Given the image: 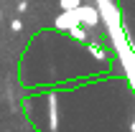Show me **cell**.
<instances>
[{
	"label": "cell",
	"mask_w": 135,
	"mask_h": 132,
	"mask_svg": "<svg viewBox=\"0 0 135 132\" xmlns=\"http://www.w3.org/2000/svg\"><path fill=\"white\" fill-rule=\"evenodd\" d=\"M74 23H79V18H76V13H61L59 18H56V28L71 31V28H76Z\"/></svg>",
	"instance_id": "obj_1"
},
{
	"label": "cell",
	"mask_w": 135,
	"mask_h": 132,
	"mask_svg": "<svg viewBox=\"0 0 135 132\" xmlns=\"http://www.w3.org/2000/svg\"><path fill=\"white\" fill-rule=\"evenodd\" d=\"M76 18L84 23V26H94L97 23V15H94V10H89V8H84V10H74Z\"/></svg>",
	"instance_id": "obj_2"
},
{
	"label": "cell",
	"mask_w": 135,
	"mask_h": 132,
	"mask_svg": "<svg viewBox=\"0 0 135 132\" xmlns=\"http://www.w3.org/2000/svg\"><path fill=\"white\" fill-rule=\"evenodd\" d=\"M61 8H64V13H74L79 10V0H61Z\"/></svg>",
	"instance_id": "obj_3"
},
{
	"label": "cell",
	"mask_w": 135,
	"mask_h": 132,
	"mask_svg": "<svg viewBox=\"0 0 135 132\" xmlns=\"http://www.w3.org/2000/svg\"><path fill=\"white\" fill-rule=\"evenodd\" d=\"M10 31H13V33L23 31V21H21V18H13V21H10Z\"/></svg>",
	"instance_id": "obj_4"
},
{
	"label": "cell",
	"mask_w": 135,
	"mask_h": 132,
	"mask_svg": "<svg viewBox=\"0 0 135 132\" xmlns=\"http://www.w3.org/2000/svg\"><path fill=\"white\" fill-rule=\"evenodd\" d=\"M69 36L76 38V41H84V31L82 28H71V31H69Z\"/></svg>",
	"instance_id": "obj_5"
},
{
	"label": "cell",
	"mask_w": 135,
	"mask_h": 132,
	"mask_svg": "<svg viewBox=\"0 0 135 132\" xmlns=\"http://www.w3.org/2000/svg\"><path fill=\"white\" fill-rule=\"evenodd\" d=\"M89 51L94 53V56H99V59H102V56H105V53H102V48H99V46H94V43L89 46Z\"/></svg>",
	"instance_id": "obj_6"
},
{
	"label": "cell",
	"mask_w": 135,
	"mask_h": 132,
	"mask_svg": "<svg viewBox=\"0 0 135 132\" xmlns=\"http://www.w3.org/2000/svg\"><path fill=\"white\" fill-rule=\"evenodd\" d=\"M18 10H21V13H26V10H28V3H26V0H21V3H18Z\"/></svg>",
	"instance_id": "obj_7"
},
{
	"label": "cell",
	"mask_w": 135,
	"mask_h": 132,
	"mask_svg": "<svg viewBox=\"0 0 135 132\" xmlns=\"http://www.w3.org/2000/svg\"><path fill=\"white\" fill-rule=\"evenodd\" d=\"M0 21H3V10H0Z\"/></svg>",
	"instance_id": "obj_8"
},
{
	"label": "cell",
	"mask_w": 135,
	"mask_h": 132,
	"mask_svg": "<svg viewBox=\"0 0 135 132\" xmlns=\"http://www.w3.org/2000/svg\"><path fill=\"white\" fill-rule=\"evenodd\" d=\"M18 3H21V0H18Z\"/></svg>",
	"instance_id": "obj_9"
}]
</instances>
